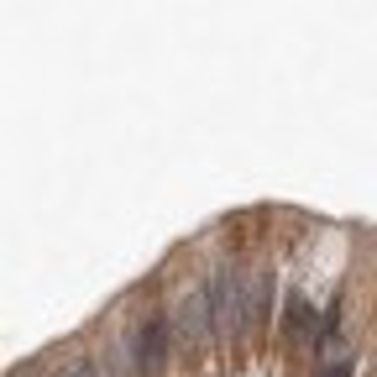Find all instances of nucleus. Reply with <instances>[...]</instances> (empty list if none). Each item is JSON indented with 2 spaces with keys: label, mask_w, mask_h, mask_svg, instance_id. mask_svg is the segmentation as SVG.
Returning a JSON list of instances; mask_svg holds the SVG:
<instances>
[{
  "label": "nucleus",
  "mask_w": 377,
  "mask_h": 377,
  "mask_svg": "<svg viewBox=\"0 0 377 377\" xmlns=\"http://www.w3.org/2000/svg\"><path fill=\"white\" fill-rule=\"evenodd\" d=\"M168 335H173V319L152 315V319H141L137 335H131V367L147 377H157L168 367Z\"/></svg>",
  "instance_id": "2"
},
{
  "label": "nucleus",
  "mask_w": 377,
  "mask_h": 377,
  "mask_svg": "<svg viewBox=\"0 0 377 377\" xmlns=\"http://www.w3.org/2000/svg\"><path fill=\"white\" fill-rule=\"evenodd\" d=\"M210 309H215V330L220 335H247V325H257L262 309H268V283L262 272L247 268H215L210 278Z\"/></svg>",
  "instance_id": "1"
},
{
  "label": "nucleus",
  "mask_w": 377,
  "mask_h": 377,
  "mask_svg": "<svg viewBox=\"0 0 377 377\" xmlns=\"http://www.w3.org/2000/svg\"><path fill=\"white\" fill-rule=\"evenodd\" d=\"M283 330H288V335H294V341H309V335H315V309H309V299L299 294H288V309H283Z\"/></svg>",
  "instance_id": "4"
},
{
  "label": "nucleus",
  "mask_w": 377,
  "mask_h": 377,
  "mask_svg": "<svg viewBox=\"0 0 377 377\" xmlns=\"http://www.w3.org/2000/svg\"><path fill=\"white\" fill-rule=\"evenodd\" d=\"M315 377H351V362H325Z\"/></svg>",
  "instance_id": "6"
},
{
  "label": "nucleus",
  "mask_w": 377,
  "mask_h": 377,
  "mask_svg": "<svg viewBox=\"0 0 377 377\" xmlns=\"http://www.w3.org/2000/svg\"><path fill=\"white\" fill-rule=\"evenodd\" d=\"M58 377H100V372H94L89 356H73V362H63V372H58Z\"/></svg>",
  "instance_id": "5"
},
{
  "label": "nucleus",
  "mask_w": 377,
  "mask_h": 377,
  "mask_svg": "<svg viewBox=\"0 0 377 377\" xmlns=\"http://www.w3.org/2000/svg\"><path fill=\"white\" fill-rule=\"evenodd\" d=\"M215 330V309H210V288H188L173 309V341L178 346H200Z\"/></svg>",
  "instance_id": "3"
}]
</instances>
